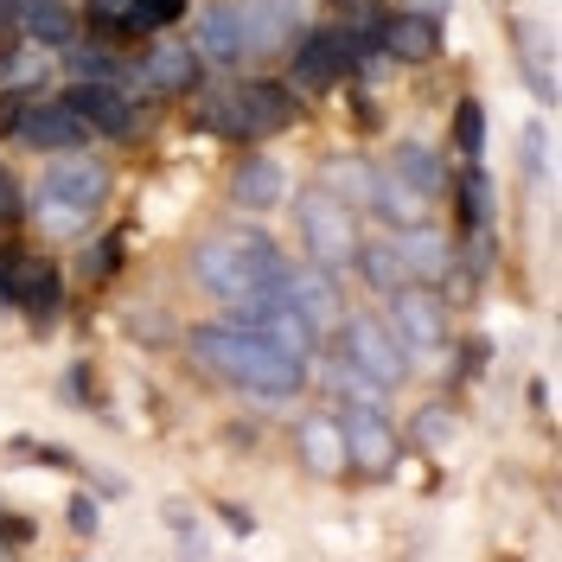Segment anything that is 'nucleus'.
<instances>
[{
	"mask_svg": "<svg viewBox=\"0 0 562 562\" xmlns=\"http://www.w3.org/2000/svg\"><path fill=\"white\" fill-rule=\"evenodd\" d=\"M358 38L346 26H333V33H314L301 38V52H294V83L301 90H333V83H346L351 70H358Z\"/></svg>",
	"mask_w": 562,
	"mask_h": 562,
	"instance_id": "nucleus-6",
	"label": "nucleus"
},
{
	"mask_svg": "<svg viewBox=\"0 0 562 562\" xmlns=\"http://www.w3.org/2000/svg\"><path fill=\"white\" fill-rule=\"evenodd\" d=\"M45 45H33V52H7V58H0V90H7V97H26V90H38V83H45Z\"/></svg>",
	"mask_w": 562,
	"mask_h": 562,
	"instance_id": "nucleus-27",
	"label": "nucleus"
},
{
	"mask_svg": "<svg viewBox=\"0 0 562 562\" xmlns=\"http://www.w3.org/2000/svg\"><path fill=\"white\" fill-rule=\"evenodd\" d=\"M237 13H244V58H269L294 20L288 0H237Z\"/></svg>",
	"mask_w": 562,
	"mask_h": 562,
	"instance_id": "nucleus-16",
	"label": "nucleus"
},
{
	"mask_svg": "<svg viewBox=\"0 0 562 562\" xmlns=\"http://www.w3.org/2000/svg\"><path fill=\"white\" fill-rule=\"evenodd\" d=\"M390 173L403 179V186H416L422 199H435V192L448 186V179H441V160H435L428 147H396V154H390Z\"/></svg>",
	"mask_w": 562,
	"mask_h": 562,
	"instance_id": "nucleus-24",
	"label": "nucleus"
},
{
	"mask_svg": "<svg viewBox=\"0 0 562 562\" xmlns=\"http://www.w3.org/2000/svg\"><path fill=\"white\" fill-rule=\"evenodd\" d=\"M339 435H346V460L351 467H364L371 480H384L390 467H396V454H403V441H396V428H390L378 409H351L346 422H339Z\"/></svg>",
	"mask_w": 562,
	"mask_h": 562,
	"instance_id": "nucleus-8",
	"label": "nucleus"
},
{
	"mask_svg": "<svg viewBox=\"0 0 562 562\" xmlns=\"http://www.w3.org/2000/svg\"><path fill=\"white\" fill-rule=\"evenodd\" d=\"M378 45H384L390 58H403V65H422V58L441 52V26L428 13H403V20H384L378 26Z\"/></svg>",
	"mask_w": 562,
	"mask_h": 562,
	"instance_id": "nucleus-14",
	"label": "nucleus"
},
{
	"mask_svg": "<svg viewBox=\"0 0 562 562\" xmlns=\"http://www.w3.org/2000/svg\"><path fill=\"white\" fill-rule=\"evenodd\" d=\"M20 20V0H0V26H13Z\"/></svg>",
	"mask_w": 562,
	"mask_h": 562,
	"instance_id": "nucleus-37",
	"label": "nucleus"
},
{
	"mask_svg": "<svg viewBox=\"0 0 562 562\" xmlns=\"http://www.w3.org/2000/svg\"><path fill=\"white\" fill-rule=\"evenodd\" d=\"M364 211H384L390 224L403 231V224H422V211H428V199H422L416 186H403V179H396V173L384 167V173L371 179V205H364Z\"/></svg>",
	"mask_w": 562,
	"mask_h": 562,
	"instance_id": "nucleus-21",
	"label": "nucleus"
},
{
	"mask_svg": "<svg viewBox=\"0 0 562 562\" xmlns=\"http://www.w3.org/2000/svg\"><path fill=\"white\" fill-rule=\"evenodd\" d=\"M20 26H26V33H33V45H45V52H52V45H58V52H65V45H77L70 0H26V7H20Z\"/></svg>",
	"mask_w": 562,
	"mask_h": 562,
	"instance_id": "nucleus-20",
	"label": "nucleus"
},
{
	"mask_svg": "<svg viewBox=\"0 0 562 562\" xmlns=\"http://www.w3.org/2000/svg\"><path fill=\"white\" fill-rule=\"evenodd\" d=\"M346 358L364 371V378H378L384 390H396L403 371H409V351L396 346V333H390L384 319H371V314L346 319Z\"/></svg>",
	"mask_w": 562,
	"mask_h": 562,
	"instance_id": "nucleus-5",
	"label": "nucleus"
},
{
	"mask_svg": "<svg viewBox=\"0 0 562 562\" xmlns=\"http://www.w3.org/2000/svg\"><path fill=\"white\" fill-rule=\"evenodd\" d=\"M358 269H364V281L371 288H384V294H396V288H409V269H403V256H396V244H364L358 256H351Z\"/></svg>",
	"mask_w": 562,
	"mask_h": 562,
	"instance_id": "nucleus-26",
	"label": "nucleus"
},
{
	"mask_svg": "<svg viewBox=\"0 0 562 562\" xmlns=\"http://www.w3.org/2000/svg\"><path fill=\"white\" fill-rule=\"evenodd\" d=\"M90 7L109 33H160L167 20H179L186 0H90Z\"/></svg>",
	"mask_w": 562,
	"mask_h": 562,
	"instance_id": "nucleus-15",
	"label": "nucleus"
},
{
	"mask_svg": "<svg viewBox=\"0 0 562 562\" xmlns=\"http://www.w3.org/2000/svg\"><path fill=\"white\" fill-rule=\"evenodd\" d=\"M103 192H109V173L97 167V160H83V154L70 147V154H58V160H52V173L38 179L33 211H38V224H45L52 237H70V231H83V224L97 217Z\"/></svg>",
	"mask_w": 562,
	"mask_h": 562,
	"instance_id": "nucleus-3",
	"label": "nucleus"
},
{
	"mask_svg": "<svg viewBox=\"0 0 562 562\" xmlns=\"http://www.w3.org/2000/svg\"><path fill=\"white\" fill-rule=\"evenodd\" d=\"M70 525H77V530H97V512H90V505L77 498V505H70Z\"/></svg>",
	"mask_w": 562,
	"mask_h": 562,
	"instance_id": "nucleus-34",
	"label": "nucleus"
},
{
	"mask_svg": "<svg viewBox=\"0 0 562 562\" xmlns=\"http://www.w3.org/2000/svg\"><path fill=\"white\" fill-rule=\"evenodd\" d=\"M301 244H307V262L314 269H351V256H358V224H351V205L346 199H333L326 186L314 192H301Z\"/></svg>",
	"mask_w": 562,
	"mask_h": 562,
	"instance_id": "nucleus-4",
	"label": "nucleus"
},
{
	"mask_svg": "<svg viewBox=\"0 0 562 562\" xmlns=\"http://www.w3.org/2000/svg\"><path fill=\"white\" fill-rule=\"evenodd\" d=\"M13 211H20V186H13V179L0 173V231L13 224Z\"/></svg>",
	"mask_w": 562,
	"mask_h": 562,
	"instance_id": "nucleus-31",
	"label": "nucleus"
},
{
	"mask_svg": "<svg viewBox=\"0 0 562 562\" xmlns=\"http://www.w3.org/2000/svg\"><path fill=\"white\" fill-rule=\"evenodd\" d=\"M301 454H307L314 473H339V467H346V435H339V422H326V416L307 422V428H301Z\"/></svg>",
	"mask_w": 562,
	"mask_h": 562,
	"instance_id": "nucleus-23",
	"label": "nucleus"
},
{
	"mask_svg": "<svg viewBox=\"0 0 562 562\" xmlns=\"http://www.w3.org/2000/svg\"><path fill=\"white\" fill-rule=\"evenodd\" d=\"M396 256H403L409 281H422V288L448 276V244H441L428 224H403V237H396Z\"/></svg>",
	"mask_w": 562,
	"mask_h": 562,
	"instance_id": "nucleus-18",
	"label": "nucleus"
},
{
	"mask_svg": "<svg viewBox=\"0 0 562 562\" xmlns=\"http://www.w3.org/2000/svg\"><path fill=\"white\" fill-rule=\"evenodd\" d=\"M281 192H288V173H281L276 160H244V167H237V179H231V199H237L244 211L281 205Z\"/></svg>",
	"mask_w": 562,
	"mask_h": 562,
	"instance_id": "nucleus-19",
	"label": "nucleus"
},
{
	"mask_svg": "<svg viewBox=\"0 0 562 562\" xmlns=\"http://www.w3.org/2000/svg\"><path fill=\"white\" fill-rule=\"evenodd\" d=\"M409 13H428V20H441V13H448V0H409Z\"/></svg>",
	"mask_w": 562,
	"mask_h": 562,
	"instance_id": "nucleus-36",
	"label": "nucleus"
},
{
	"mask_svg": "<svg viewBox=\"0 0 562 562\" xmlns=\"http://www.w3.org/2000/svg\"><path fill=\"white\" fill-rule=\"evenodd\" d=\"M530 160H537V173H550V128H530Z\"/></svg>",
	"mask_w": 562,
	"mask_h": 562,
	"instance_id": "nucleus-32",
	"label": "nucleus"
},
{
	"mask_svg": "<svg viewBox=\"0 0 562 562\" xmlns=\"http://www.w3.org/2000/svg\"><path fill=\"white\" fill-rule=\"evenodd\" d=\"M186 269H192V281H199L205 294L237 301V294H249V288H281L288 256H281L269 237H249V231H211V237L192 244Z\"/></svg>",
	"mask_w": 562,
	"mask_h": 562,
	"instance_id": "nucleus-2",
	"label": "nucleus"
},
{
	"mask_svg": "<svg viewBox=\"0 0 562 562\" xmlns=\"http://www.w3.org/2000/svg\"><path fill=\"white\" fill-rule=\"evenodd\" d=\"M454 147L467 154V160H480V154H486V109H480V103H460L454 109Z\"/></svg>",
	"mask_w": 562,
	"mask_h": 562,
	"instance_id": "nucleus-29",
	"label": "nucleus"
},
{
	"mask_svg": "<svg viewBox=\"0 0 562 562\" xmlns=\"http://www.w3.org/2000/svg\"><path fill=\"white\" fill-rule=\"evenodd\" d=\"M20 294H13V307H26L33 319H52L58 314V301H65V288H58V269H45V262H20V281H13Z\"/></svg>",
	"mask_w": 562,
	"mask_h": 562,
	"instance_id": "nucleus-22",
	"label": "nucleus"
},
{
	"mask_svg": "<svg viewBox=\"0 0 562 562\" xmlns=\"http://www.w3.org/2000/svg\"><path fill=\"white\" fill-rule=\"evenodd\" d=\"M460 224L467 231H486L492 224V179L480 173V160H467V179H460Z\"/></svg>",
	"mask_w": 562,
	"mask_h": 562,
	"instance_id": "nucleus-28",
	"label": "nucleus"
},
{
	"mask_svg": "<svg viewBox=\"0 0 562 562\" xmlns=\"http://www.w3.org/2000/svg\"><path fill=\"white\" fill-rule=\"evenodd\" d=\"M70 109H77V122H83L90 135H128V128H135V103H128V90H115V83H77V90H70Z\"/></svg>",
	"mask_w": 562,
	"mask_h": 562,
	"instance_id": "nucleus-9",
	"label": "nucleus"
},
{
	"mask_svg": "<svg viewBox=\"0 0 562 562\" xmlns=\"http://www.w3.org/2000/svg\"><path fill=\"white\" fill-rule=\"evenodd\" d=\"M13 281H20V262H13V256H7V262H0V307H13V294H20V288H13Z\"/></svg>",
	"mask_w": 562,
	"mask_h": 562,
	"instance_id": "nucleus-33",
	"label": "nucleus"
},
{
	"mask_svg": "<svg viewBox=\"0 0 562 562\" xmlns=\"http://www.w3.org/2000/svg\"><path fill=\"white\" fill-rule=\"evenodd\" d=\"M339 13H364V20H378V0H339Z\"/></svg>",
	"mask_w": 562,
	"mask_h": 562,
	"instance_id": "nucleus-35",
	"label": "nucleus"
},
{
	"mask_svg": "<svg viewBox=\"0 0 562 562\" xmlns=\"http://www.w3.org/2000/svg\"><path fill=\"white\" fill-rule=\"evenodd\" d=\"M237 103H244L249 135H276V128L294 122V97L281 83H237Z\"/></svg>",
	"mask_w": 562,
	"mask_h": 562,
	"instance_id": "nucleus-17",
	"label": "nucleus"
},
{
	"mask_svg": "<svg viewBox=\"0 0 562 562\" xmlns=\"http://www.w3.org/2000/svg\"><path fill=\"white\" fill-rule=\"evenodd\" d=\"M281 301H288L301 319H314L319 333L339 319V301H333V281H326V269L314 276V269H294V262H288V276H281Z\"/></svg>",
	"mask_w": 562,
	"mask_h": 562,
	"instance_id": "nucleus-12",
	"label": "nucleus"
},
{
	"mask_svg": "<svg viewBox=\"0 0 562 562\" xmlns=\"http://www.w3.org/2000/svg\"><path fill=\"white\" fill-rule=\"evenodd\" d=\"M390 333H396V346L403 351H441V339H448L441 301H435L422 281L396 288V294H390Z\"/></svg>",
	"mask_w": 562,
	"mask_h": 562,
	"instance_id": "nucleus-7",
	"label": "nucleus"
},
{
	"mask_svg": "<svg viewBox=\"0 0 562 562\" xmlns=\"http://www.w3.org/2000/svg\"><path fill=\"white\" fill-rule=\"evenodd\" d=\"M454 428H460L454 409H422V416H416V441H422V448H448V441H454Z\"/></svg>",
	"mask_w": 562,
	"mask_h": 562,
	"instance_id": "nucleus-30",
	"label": "nucleus"
},
{
	"mask_svg": "<svg viewBox=\"0 0 562 562\" xmlns=\"http://www.w3.org/2000/svg\"><path fill=\"white\" fill-rule=\"evenodd\" d=\"M83 135H90V128L77 122V109L70 103L65 109H26V115H20V140L38 147V154H70Z\"/></svg>",
	"mask_w": 562,
	"mask_h": 562,
	"instance_id": "nucleus-13",
	"label": "nucleus"
},
{
	"mask_svg": "<svg viewBox=\"0 0 562 562\" xmlns=\"http://www.w3.org/2000/svg\"><path fill=\"white\" fill-rule=\"evenodd\" d=\"M135 70H140V90H192L199 83V52L179 45V38H154Z\"/></svg>",
	"mask_w": 562,
	"mask_h": 562,
	"instance_id": "nucleus-10",
	"label": "nucleus"
},
{
	"mask_svg": "<svg viewBox=\"0 0 562 562\" xmlns=\"http://www.w3.org/2000/svg\"><path fill=\"white\" fill-rule=\"evenodd\" d=\"M371 179H378V167H364V160H326L319 186L346 205H371Z\"/></svg>",
	"mask_w": 562,
	"mask_h": 562,
	"instance_id": "nucleus-25",
	"label": "nucleus"
},
{
	"mask_svg": "<svg viewBox=\"0 0 562 562\" xmlns=\"http://www.w3.org/2000/svg\"><path fill=\"white\" fill-rule=\"evenodd\" d=\"M192 351L199 364H211L217 378H231L249 396H269V403H288L301 390V358H288L276 339H262L244 319H217V326H199L192 333Z\"/></svg>",
	"mask_w": 562,
	"mask_h": 562,
	"instance_id": "nucleus-1",
	"label": "nucleus"
},
{
	"mask_svg": "<svg viewBox=\"0 0 562 562\" xmlns=\"http://www.w3.org/2000/svg\"><path fill=\"white\" fill-rule=\"evenodd\" d=\"M199 58H211V65H237L244 58V13H237V0H211L199 13Z\"/></svg>",
	"mask_w": 562,
	"mask_h": 562,
	"instance_id": "nucleus-11",
	"label": "nucleus"
}]
</instances>
